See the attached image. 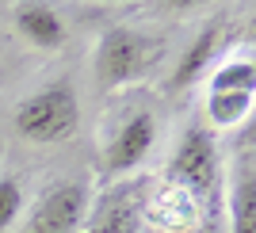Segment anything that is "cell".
I'll use <instances>...</instances> for the list:
<instances>
[{
  "instance_id": "obj_7",
  "label": "cell",
  "mask_w": 256,
  "mask_h": 233,
  "mask_svg": "<svg viewBox=\"0 0 256 233\" xmlns=\"http://www.w3.org/2000/svg\"><path fill=\"white\" fill-rule=\"evenodd\" d=\"M142 195H146V184H118L96 206H88V218H84L80 233H142L146 230Z\"/></svg>"
},
{
  "instance_id": "obj_4",
  "label": "cell",
  "mask_w": 256,
  "mask_h": 233,
  "mask_svg": "<svg viewBox=\"0 0 256 233\" xmlns=\"http://www.w3.org/2000/svg\"><path fill=\"white\" fill-rule=\"evenodd\" d=\"M203 202L195 199L188 188H180L168 176H157V180L146 184V195H142V218L146 226L157 233H195L203 226Z\"/></svg>"
},
{
  "instance_id": "obj_11",
  "label": "cell",
  "mask_w": 256,
  "mask_h": 233,
  "mask_svg": "<svg viewBox=\"0 0 256 233\" xmlns=\"http://www.w3.org/2000/svg\"><path fill=\"white\" fill-rule=\"evenodd\" d=\"M206 111H210L214 126H237L252 115V92H237V88H226V92H210L206 96Z\"/></svg>"
},
{
  "instance_id": "obj_6",
  "label": "cell",
  "mask_w": 256,
  "mask_h": 233,
  "mask_svg": "<svg viewBox=\"0 0 256 233\" xmlns=\"http://www.w3.org/2000/svg\"><path fill=\"white\" fill-rule=\"evenodd\" d=\"M157 146V118L153 111H134L104 146V172L107 176H126L153 153Z\"/></svg>"
},
{
  "instance_id": "obj_9",
  "label": "cell",
  "mask_w": 256,
  "mask_h": 233,
  "mask_svg": "<svg viewBox=\"0 0 256 233\" xmlns=\"http://www.w3.org/2000/svg\"><path fill=\"white\" fill-rule=\"evenodd\" d=\"M218 42H222V27H218V23L203 27V31H199V38L188 46V54H184L180 65H176V73H172V88L195 84V80L210 69V62L218 58Z\"/></svg>"
},
{
  "instance_id": "obj_1",
  "label": "cell",
  "mask_w": 256,
  "mask_h": 233,
  "mask_svg": "<svg viewBox=\"0 0 256 233\" xmlns=\"http://www.w3.org/2000/svg\"><path fill=\"white\" fill-rule=\"evenodd\" d=\"M76 126H80V104L69 80H54L16 107V130L34 146H54V142L73 138Z\"/></svg>"
},
{
  "instance_id": "obj_12",
  "label": "cell",
  "mask_w": 256,
  "mask_h": 233,
  "mask_svg": "<svg viewBox=\"0 0 256 233\" xmlns=\"http://www.w3.org/2000/svg\"><path fill=\"white\" fill-rule=\"evenodd\" d=\"M226 88H237V92H252L256 88V65L252 58H234V62L218 65L210 73V92H226Z\"/></svg>"
},
{
  "instance_id": "obj_10",
  "label": "cell",
  "mask_w": 256,
  "mask_h": 233,
  "mask_svg": "<svg viewBox=\"0 0 256 233\" xmlns=\"http://www.w3.org/2000/svg\"><path fill=\"white\" fill-rule=\"evenodd\" d=\"M230 233H256V180L252 164L237 168L230 180Z\"/></svg>"
},
{
  "instance_id": "obj_5",
  "label": "cell",
  "mask_w": 256,
  "mask_h": 233,
  "mask_svg": "<svg viewBox=\"0 0 256 233\" xmlns=\"http://www.w3.org/2000/svg\"><path fill=\"white\" fill-rule=\"evenodd\" d=\"M88 218V188L80 180L54 184L31 206L23 233H80Z\"/></svg>"
},
{
  "instance_id": "obj_14",
  "label": "cell",
  "mask_w": 256,
  "mask_h": 233,
  "mask_svg": "<svg viewBox=\"0 0 256 233\" xmlns=\"http://www.w3.org/2000/svg\"><path fill=\"white\" fill-rule=\"evenodd\" d=\"M142 233H157V230H150V226H146V230H142Z\"/></svg>"
},
{
  "instance_id": "obj_2",
  "label": "cell",
  "mask_w": 256,
  "mask_h": 233,
  "mask_svg": "<svg viewBox=\"0 0 256 233\" xmlns=\"http://www.w3.org/2000/svg\"><path fill=\"white\" fill-rule=\"evenodd\" d=\"M164 176L176 180L180 188H188L206 206V199H214V191L222 188V157H218V142H214L210 130L203 126L188 130L180 138V146L172 149Z\"/></svg>"
},
{
  "instance_id": "obj_13",
  "label": "cell",
  "mask_w": 256,
  "mask_h": 233,
  "mask_svg": "<svg viewBox=\"0 0 256 233\" xmlns=\"http://www.w3.org/2000/svg\"><path fill=\"white\" fill-rule=\"evenodd\" d=\"M20 218H23V188L16 180H0V233H8Z\"/></svg>"
},
{
  "instance_id": "obj_3",
  "label": "cell",
  "mask_w": 256,
  "mask_h": 233,
  "mask_svg": "<svg viewBox=\"0 0 256 233\" xmlns=\"http://www.w3.org/2000/svg\"><path fill=\"white\" fill-rule=\"evenodd\" d=\"M153 62H157V42L150 34L134 27H111L96 46V80L104 92H115L118 84L142 76Z\"/></svg>"
},
{
  "instance_id": "obj_8",
  "label": "cell",
  "mask_w": 256,
  "mask_h": 233,
  "mask_svg": "<svg viewBox=\"0 0 256 233\" xmlns=\"http://www.w3.org/2000/svg\"><path fill=\"white\" fill-rule=\"evenodd\" d=\"M16 31L38 50H54L65 42V20L50 4H23L16 8Z\"/></svg>"
}]
</instances>
